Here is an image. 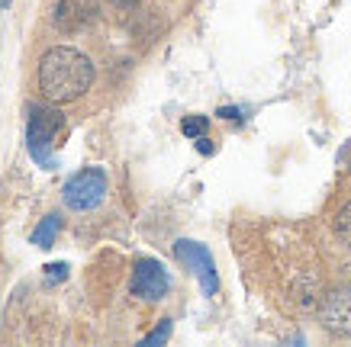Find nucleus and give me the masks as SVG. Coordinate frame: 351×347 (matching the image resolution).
<instances>
[{"mask_svg": "<svg viewBox=\"0 0 351 347\" xmlns=\"http://www.w3.org/2000/svg\"><path fill=\"white\" fill-rule=\"evenodd\" d=\"M94 84V64L75 49H49L39 62V90L55 103H71L90 90Z\"/></svg>", "mask_w": 351, "mask_h": 347, "instance_id": "obj_1", "label": "nucleus"}, {"mask_svg": "<svg viewBox=\"0 0 351 347\" xmlns=\"http://www.w3.org/2000/svg\"><path fill=\"white\" fill-rule=\"evenodd\" d=\"M64 126V119L58 110H45V106H32V116H29V126H26V148L29 155L36 158V164L45 170H55L58 161L49 155L55 145V132Z\"/></svg>", "mask_w": 351, "mask_h": 347, "instance_id": "obj_2", "label": "nucleus"}, {"mask_svg": "<svg viewBox=\"0 0 351 347\" xmlns=\"http://www.w3.org/2000/svg\"><path fill=\"white\" fill-rule=\"evenodd\" d=\"M64 203H68V209L75 212H87V209H97L104 196H107V174L100 168H84L71 174L68 183L62 190Z\"/></svg>", "mask_w": 351, "mask_h": 347, "instance_id": "obj_3", "label": "nucleus"}, {"mask_svg": "<svg viewBox=\"0 0 351 347\" xmlns=\"http://www.w3.org/2000/svg\"><path fill=\"white\" fill-rule=\"evenodd\" d=\"M168 290H171V277L165 270V264L155 261V257H138L136 267H132V296L155 303Z\"/></svg>", "mask_w": 351, "mask_h": 347, "instance_id": "obj_4", "label": "nucleus"}, {"mask_svg": "<svg viewBox=\"0 0 351 347\" xmlns=\"http://www.w3.org/2000/svg\"><path fill=\"white\" fill-rule=\"evenodd\" d=\"M174 254H178V261H181L184 267H191L193 274H197V280H200V286H203V293L206 296H213L216 290H219L216 264H213V257H210V251H206L203 244L181 238V242L174 244Z\"/></svg>", "mask_w": 351, "mask_h": 347, "instance_id": "obj_5", "label": "nucleus"}, {"mask_svg": "<svg viewBox=\"0 0 351 347\" xmlns=\"http://www.w3.org/2000/svg\"><path fill=\"white\" fill-rule=\"evenodd\" d=\"M319 322L329 335L348 337L351 335V286L332 290L319 305Z\"/></svg>", "mask_w": 351, "mask_h": 347, "instance_id": "obj_6", "label": "nucleus"}, {"mask_svg": "<svg viewBox=\"0 0 351 347\" xmlns=\"http://www.w3.org/2000/svg\"><path fill=\"white\" fill-rule=\"evenodd\" d=\"M97 16V0H58L52 23L58 32H77Z\"/></svg>", "mask_w": 351, "mask_h": 347, "instance_id": "obj_7", "label": "nucleus"}, {"mask_svg": "<svg viewBox=\"0 0 351 347\" xmlns=\"http://www.w3.org/2000/svg\"><path fill=\"white\" fill-rule=\"evenodd\" d=\"M58 229H62V219H58V216H45L43 225L32 231V244H39V248H52Z\"/></svg>", "mask_w": 351, "mask_h": 347, "instance_id": "obj_8", "label": "nucleus"}, {"mask_svg": "<svg viewBox=\"0 0 351 347\" xmlns=\"http://www.w3.org/2000/svg\"><path fill=\"white\" fill-rule=\"evenodd\" d=\"M206 129H210V119H206V116H184L181 132H184L187 138H200V136H206Z\"/></svg>", "mask_w": 351, "mask_h": 347, "instance_id": "obj_9", "label": "nucleus"}, {"mask_svg": "<svg viewBox=\"0 0 351 347\" xmlns=\"http://www.w3.org/2000/svg\"><path fill=\"white\" fill-rule=\"evenodd\" d=\"M171 337V318H161V325L152 331V335L142 337V347H152V344H165Z\"/></svg>", "mask_w": 351, "mask_h": 347, "instance_id": "obj_10", "label": "nucleus"}, {"mask_svg": "<svg viewBox=\"0 0 351 347\" xmlns=\"http://www.w3.org/2000/svg\"><path fill=\"white\" fill-rule=\"evenodd\" d=\"M335 231H339V238H341V242L351 244V203L339 212V216H335Z\"/></svg>", "mask_w": 351, "mask_h": 347, "instance_id": "obj_11", "label": "nucleus"}, {"mask_svg": "<svg viewBox=\"0 0 351 347\" xmlns=\"http://www.w3.org/2000/svg\"><path fill=\"white\" fill-rule=\"evenodd\" d=\"M64 277H68V264L64 261L49 264V267H45V283H62Z\"/></svg>", "mask_w": 351, "mask_h": 347, "instance_id": "obj_12", "label": "nucleus"}, {"mask_svg": "<svg viewBox=\"0 0 351 347\" xmlns=\"http://www.w3.org/2000/svg\"><path fill=\"white\" fill-rule=\"evenodd\" d=\"M197 151H200V155H213V145H210V138H197Z\"/></svg>", "mask_w": 351, "mask_h": 347, "instance_id": "obj_13", "label": "nucleus"}, {"mask_svg": "<svg viewBox=\"0 0 351 347\" xmlns=\"http://www.w3.org/2000/svg\"><path fill=\"white\" fill-rule=\"evenodd\" d=\"M216 116H223V119H239V116H242V113H239L235 106H223V110H219V113H216Z\"/></svg>", "mask_w": 351, "mask_h": 347, "instance_id": "obj_14", "label": "nucleus"}, {"mask_svg": "<svg viewBox=\"0 0 351 347\" xmlns=\"http://www.w3.org/2000/svg\"><path fill=\"white\" fill-rule=\"evenodd\" d=\"M110 3H113V7H119V10H132L138 0H110Z\"/></svg>", "mask_w": 351, "mask_h": 347, "instance_id": "obj_15", "label": "nucleus"}, {"mask_svg": "<svg viewBox=\"0 0 351 347\" xmlns=\"http://www.w3.org/2000/svg\"><path fill=\"white\" fill-rule=\"evenodd\" d=\"M10 3H13V0H0V7H10Z\"/></svg>", "mask_w": 351, "mask_h": 347, "instance_id": "obj_16", "label": "nucleus"}]
</instances>
